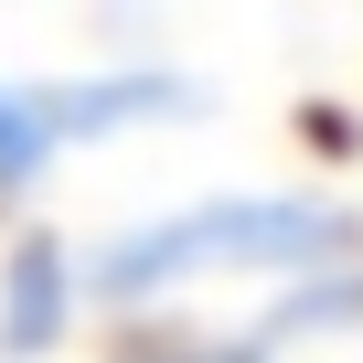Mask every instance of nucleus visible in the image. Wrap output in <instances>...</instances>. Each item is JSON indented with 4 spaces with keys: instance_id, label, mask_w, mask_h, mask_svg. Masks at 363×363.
I'll return each mask as SVG.
<instances>
[{
    "instance_id": "obj_1",
    "label": "nucleus",
    "mask_w": 363,
    "mask_h": 363,
    "mask_svg": "<svg viewBox=\"0 0 363 363\" xmlns=\"http://www.w3.org/2000/svg\"><path fill=\"white\" fill-rule=\"evenodd\" d=\"M331 257H352V214H331L310 193H225V203H193V214H160V225L118 235L86 267V299L139 310L160 289H193V278H299Z\"/></svg>"
},
{
    "instance_id": "obj_2",
    "label": "nucleus",
    "mask_w": 363,
    "mask_h": 363,
    "mask_svg": "<svg viewBox=\"0 0 363 363\" xmlns=\"http://www.w3.org/2000/svg\"><path fill=\"white\" fill-rule=\"evenodd\" d=\"M193 107V86L182 75H0V193H22V182H43L54 150L75 139H107V128H139V118H182Z\"/></svg>"
},
{
    "instance_id": "obj_3",
    "label": "nucleus",
    "mask_w": 363,
    "mask_h": 363,
    "mask_svg": "<svg viewBox=\"0 0 363 363\" xmlns=\"http://www.w3.org/2000/svg\"><path fill=\"white\" fill-rule=\"evenodd\" d=\"M75 289H86V278L65 267V246H54V235H22L11 267H0V352H54Z\"/></svg>"
}]
</instances>
